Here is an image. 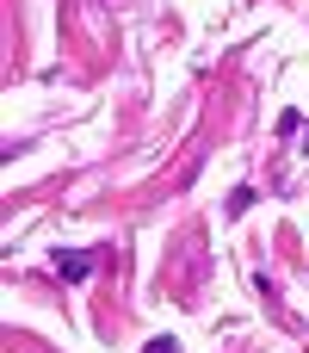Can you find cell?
Masks as SVG:
<instances>
[{
	"label": "cell",
	"mask_w": 309,
	"mask_h": 353,
	"mask_svg": "<svg viewBox=\"0 0 309 353\" xmlns=\"http://www.w3.org/2000/svg\"><path fill=\"white\" fill-rule=\"evenodd\" d=\"M56 273H62L68 285H81V279L93 273V254H81V248H56Z\"/></svg>",
	"instance_id": "6da1fadb"
},
{
	"label": "cell",
	"mask_w": 309,
	"mask_h": 353,
	"mask_svg": "<svg viewBox=\"0 0 309 353\" xmlns=\"http://www.w3.org/2000/svg\"><path fill=\"white\" fill-rule=\"evenodd\" d=\"M248 205H254V186H235V192H229V217H242Z\"/></svg>",
	"instance_id": "7a4b0ae2"
},
{
	"label": "cell",
	"mask_w": 309,
	"mask_h": 353,
	"mask_svg": "<svg viewBox=\"0 0 309 353\" xmlns=\"http://www.w3.org/2000/svg\"><path fill=\"white\" fill-rule=\"evenodd\" d=\"M142 353H180V341H173V335H155V341H149Z\"/></svg>",
	"instance_id": "3957f363"
},
{
	"label": "cell",
	"mask_w": 309,
	"mask_h": 353,
	"mask_svg": "<svg viewBox=\"0 0 309 353\" xmlns=\"http://www.w3.org/2000/svg\"><path fill=\"white\" fill-rule=\"evenodd\" d=\"M303 143H309V124H303Z\"/></svg>",
	"instance_id": "277c9868"
}]
</instances>
